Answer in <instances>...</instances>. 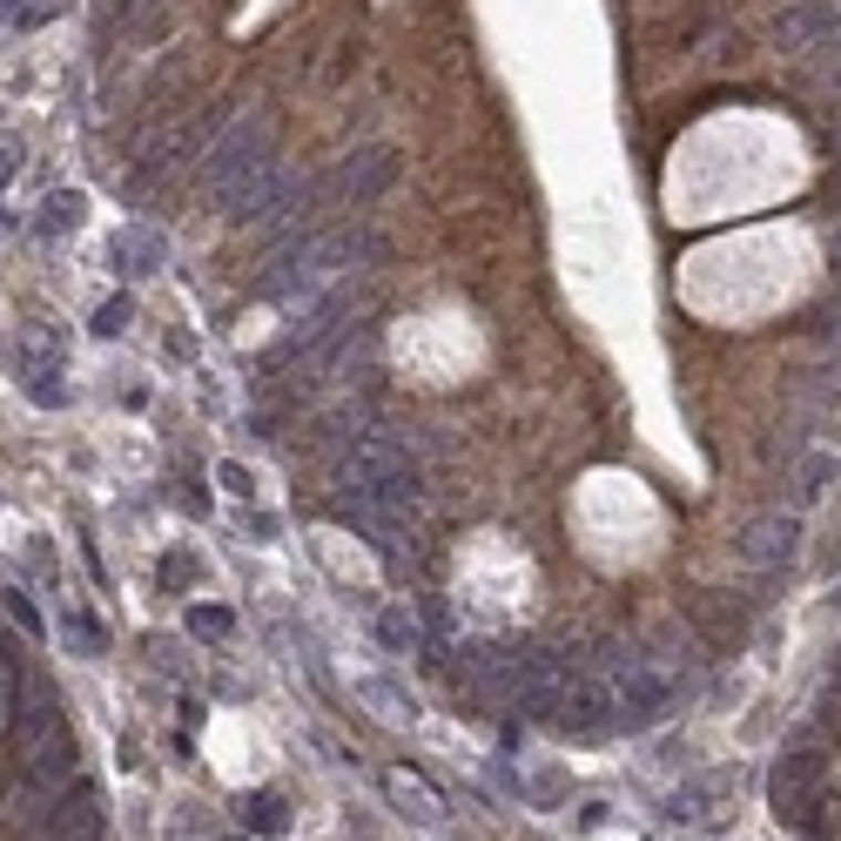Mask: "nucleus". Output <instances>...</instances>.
I'll list each match as a JSON object with an SVG mask.
<instances>
[{"mask_svg":"<svg viewBox=\"0 0 841 841\" xmlns=\"http://www.w3.org/2000/svg\"><path fill=\"white\" fill-rule=\"evenodd\" d=\"M336 485L351 498H371L384 512H417L425 498V465H417V445L397 432H351L344 458H336Z\"/></svg>","mask_w":841,"mask_h":841,"instance_id":"obj_1","label":"nucleus"},{"mask_svg":"<svg viewBox=\"0 0 841 841\" xmlns=\"http://www.w3.org/2000/svg\"><path fill=\"white\" fill-rule=\"evenodd\" d=\"M768 801H775V814H781L788 828H801L808 841H828V834H834V821H828V808H834V795H828V761H821L814 747L781 754L775 775H768Z\"/></svg>","mask_w":841,"mask_h":841,"instance_id":"obj_2","label":"nucleus"},{"mask_svg":"<svg viewBox=\"0 0 841 841\" xmlns=\"http://www.w3.org/2000/svg\"><path fill=\"white\" fill-rule=\"evenodd\" d=\"M263 162H277V142H270V122H236L209 155H203V189L209 203H222L242 176H257Z\"/></svg>","mask_w":841,"mask_h":841,"instance_id":"obj_3","label":"nucleus"},{"mask_svg":"<svg viewBox=\"0 0 841 841\" xmlns=\"http://www.w3.org/2000/svg\"><path fill=\"white\" fill-rule=\"evenodd\" d=\"M613 700H620V727H653L681 707V681L660 673L653 660H633L626 673H613Z\"/></svg>","mask_w":841,"mask_h":841,"instance_id":"obj_4","label":"nucleus"},{"mask_svg":"<svg viewBox=\"0 0 841 841\" xmlns=\"http://www.w3.org/2000/svg\"><path fill=\"white\" fill-rule=\"evenodd\" d=\"M391 183H397V148H384V142L344 155V168H336V196H344V203H371V196H384Z\"/></svg>","mask_w":841,"mask_h":841,"instance_id":"obj_5","label":"nucleus"},{"mask_svg":"<svg viewBox=\"0 0 841 841\" xmlns=\"http://www.w3.org/2000/svg\"><path fill=\"white\" fill-rule=\"evenodd\" d=\"M795 546H801V519H795V512H768V519H754V526L740 532V559H747V565H761V572L788 565Z\"/></svg>","mask_w":841,"mask_h":841,"instance_id":"obj_6","label":"nucleus"},{"mask_svg":"<svg viewBox=\"0 0 841 841\" xmlns=\"http://www.w3.org/2000/svg\"><path fill=\"white\" fill-rule=\"evenodd\" d=\"M162 257H168V236H162L155 222H122V229L108 236V263H115L122 277H148V270H162Z\"/></svg>","mask_w":841,"mask_h":841,"instance_id":"obj_7","label":"nucleus"},{"mask_svg":"<svg viewBox=\"0 0 841 841\" xmlns=\"http://www.w3.org/2000/svg\"><path fill=\"white\" fill-rule=\"evenodd\" d=\"M384 788H391V801H397L404 814H417L425 828H438V821H445V801H438L425 781H417V775H384Z\"/></svg>","mask_w":841,"mask_h":841,"instance_id":"obj_8","label":"nucleus"},{"mask_svg":"<svg viewBox=\"0 0 841 841\" xmlns=\"http://www.w3.org/2000/svg\"><path fill=\"white\" fill-rule=\"evenodd\" d=\"M81 216H89V196H74V189H54V196L41 203V216H34V236H68Z\"/></svg>","mask_w":841,"mask_h":841,"instance_id":"obj_9","label":"nucleus"},{"mask_svg":"<svg viewBox=\"0 0 841 841\" xmlns=\"http://www.w3.org/2000/svg\"><path fill=\"white\" fill-rule=\"evenodd\" d=\"M377 640H384L391 653H411V646H417V620H411V606H384V613H377Z\"/></svg>","mask_w":841,"mask_h":841,"instance_id":"obj_10","label":"nucleus"},{"mask_svg":"<svg viewBox=\"0 0 841 841\" xmlns=\"http://www.w3.org/2000/svg\"><path fill=\"white\" fill-rule=\"evenodd\" d=\"M283 821H290V814H283V795H270V788H263V795H242V828H263V834H277Z\"/></svg>","mask_w":841,"mask_h":841,"instance_id":"obj_11","label":"nucleus"},{"mask_svg":"<svg viewBox=\"0 0 841 841\" xmlns=\"http://www.w3.org/2000/svg\"><path fill=\"white\" fill-rule=\"evenodd\" d=\"M21 384H28V397H34V404H48V411H61V404H68V384H61V364H41V371H21Z\"/></svg>","mask_w":841,"mask_h":841,"instance_id":"obj_12","label":"nucleus"},{"mask_svg":"<svg viewBox=\"0 0 841 841\" xmlns=\"http://www.w3.org/2000/svg\"><path fill=\"white\" fill-rule=\"evenodd\" d=\"M828 478H834V458H828V451H814V458L801 465V478H795V505H814V498L828 491Z\"/></svg>","mask_w":841,"mask_h":841,"instance_id":"obj_13","label":"nucleus"},{"mask_svg":"<svg viewBox=\"0 0 841 841\" xmlns=\"http://www.w3.org/2000/svg\"><path fill=\"white\" fill-rule=\"evenodd\" d=\"M189 633H203V640H229V633H236V613H229V606H189Z\"/></svg>","mask_w":841,"mask_h":841,"instance_id":"obj_14","label":"nucleus"},{"mask_svg":"<svg viewBox=\"0 0 841 841\" xmlns=\"http://www.w3.org/2000/svg\"><path fill=\"white\" fill-rule=\"evenodd\" d=\"M128 316H135V303H128V297H108V303L95 310V323H89V330H95V336H122V330H128Z\"/></svg>","mask_w":841,"mask_h":841,"instance_id":"obj_15","label":"nucleus"},{"mask_svg":"<svg viewBox=\"0 0 841 841\" xmlns=\"http://www.w3.org/2000/svg\"><path fill=\"white\" fill-rule=\"evenodd\" d=\"M68 640H74L81 653H102V646H108V633H102V620H81V613H68Z\"/></svg>","mask_w":841,"mask_h":841,"instance_id":"obj_16","label":"nucleus"},{"mask_svg":"<svg viewBox=\"0 0 841 841\" xmlns=\"http://www.w3.org/2000/svg\"><path fill=\"white\" fill-rule=\"evenodd\" d=\"M0 600H8V613L21 620V633H41V606H34L28 593H14V585H8V593H0Z\"/></svg>","mask_w":841,"mask_h":841,"instance_id":"obj_17","label":"nucleus"},{"mask_svg":"<svg viewBox=\"0 0 841 841\" xmlns=\"http://www.w3.org/2000/svg\"><path fill=\"white\" fill-rule=\"evenodd\" d=\"M189 579H196V559L189 552H168L162 559V585H189Z\"/></svg>","mask_w":841,"mask_h":841,"instance_id":"obj_18","label":"nucleus"},{"mask_svg":"<svg viewBox=\"0 0 841 841\" xmlns=\"http://www.w3.org/2000/svg\"><path fill=\"white\" fill-rule=\"evenodd\" d=\"M216 478H222V485H229L236 498H249V471H242L236 458H222V465H216Z\"/></svg>","mask_w":841,"mask_h":841,"instance_id":"obj_19","label":"nucleus"},{"mask_svg":"<svg viewBox=\"0 0 841 841\" xmlns=\"http://www.w3.org/2000/svg\"><path fill=\"white\" fill-rule=\"evenodd\" d=\"M14 162H21L14 148H0V189H8V183H14Z\"/></svg>","mask_w":841,"mask_h":841,"instance_id":"obj_20","label":"nucleus"},{"mask_svg":"<svg viewBox=\"0 0 841 841\" xmlns=\"http://www.w3.org/2000/svg\"><path fill=\"white\" fill-rule=\"evenodd\" d=\"M828 142H834V155H841V115H834V122H828Z\"/></svg>","mask_w":841,"mask_h":841,"instance_id":"obj_21","label":"nucleus"},{"mask_svg":"<svg viewBox=\"0 0 841 841\" xmlns=\"http://www.w3.org/2000/svg\"><path fill=\"white\" fill-rule=\"evenodd\" d=\"M834 283H841V229H834Z\"/></svg>","mask_w":841,"mask_h":841,"instance_id":"obj_22","label":"nucleus"},{"mask_svg":"<svg viewBox=\"0 0 841 841\" xmlns=\"http://www.w3.org/2000/svg\"><path fill=\"white\" fill-rule=\"evenodd\" d=\"M0 21H14V0H0Z\"/></svg>","mask_w":841,"mask_h":841,"instance_id":"obj_23","label":"nucleus"},{"mask_svg":"<svg viewBox=\"0 0 841 841\" xmlns=\"http://www.w3.org/2000/svg\"><path fill=\"white\" fill-rule=\"evenodd\" d=\"M229 841H242V834H229Z\"/></svg>","mask_w":841,"mask_h":841,"instance_id":"obj_24","label":"nucleus"},{"mask_svg":"<svg viewBox=\"0 0 841 841\" xmlns=\"http://www.w3.org/2000/svg\"><path fill=\"white\" fill-rule=\"evenodd\" d=\"M834 600H841V593H834Z\"/></svg>","mask_w":841,"mask_h":841,"instance_id":"obj_25","label":"nucleus"}]
</instances>
